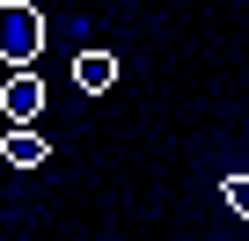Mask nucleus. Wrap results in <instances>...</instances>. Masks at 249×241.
<instances>
[{"instance_id":"obj_3","label":"nucleus","mask_w":249,"mask_h":241,"mask_svg":"<svg viewBox=\"0 0 249 241\" xmlns=\"http://www.w3.org/2000/svg\"><path fill=\"white\" fill-rule=\"evenodd\" d=\"M73 80H81V95H103V88H117V59L110 51H73Z\"/></svg>"},{"instance_id":"obj_4","label":"nucleus","mask_w":249,"mask_h":241,"mask_svg":"<svg viewBox=\"0 0 249 241\" xmlns=\"http://www.w3.org/2000/svg\"><path fill=\"white\" fill-rule=\"evenodd\" d=\"M0 154H8L15 168H37L52 146H44V132H8V139H0Z\"/></svg>"},{"instance_id":"obj_2","label":"nucleus","mask_w":249,"mask_h":241,"mask_svg":"<svg viewBox=\"0 0 249 241\" xmlns=\"http://www.w3.org/2000/svg\"><path fill=\"white\" fill-rule=\"evenodd\" d=\"M0 110H8V132H37L44 80H37V73H8V88H0Z\"/></svg>"},{"instance_id":"obj_5","label":"nucleus","mask_w":249,"mask_h":241,"mask_svg":"<svg viewBox=\"0 0 249 241\" xmlns=\"http://www.w3.org/2000/svg\"><path fill=\"white\" fill-rule=\"evenodd\" d=\"M220 197H227V205L249 219V168H242V176H227V183H220Z\"/></svg>"},{"instance_id":"obj_1","label":"nucleus","mask_w":249,"mask_h":241,"mask_svg":"<svg viewBox=\"0 0 249 241\" xmlns=\"http://www.w3.org/2000/svg\"><path fill=\"white\" fill-rule=\"evenodd\" d=\"M37 51H44V15L30 0H0V59H8V73H30Z\"/></svg>"}]
</instances>
